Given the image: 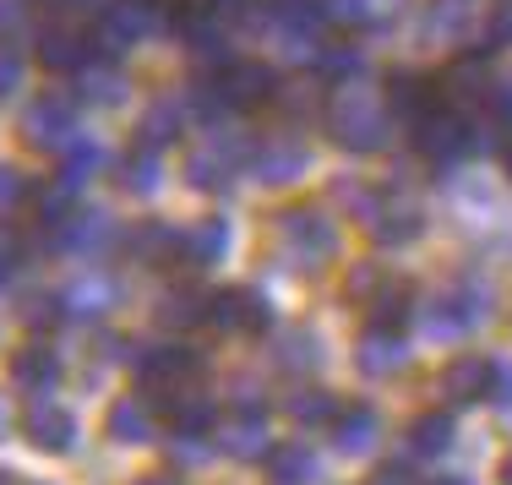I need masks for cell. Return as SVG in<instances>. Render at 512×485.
Here are the masks:
<instances>
[{
  "label": "cell",
  "mask_w": 512,
  "mask_h": 485,
  "mask_svg": "<svg viewBox=\"0 0 512 485\" xmlns=\"http://www.w3.org/2000/svg\"><path fill=\"white\" fill-rule=\"evenodd\" d=\"M28 240L17 235V229H0V284H11L22 268H28Z\"/></svg>",
  "instance_id": "74e56055"
},
{
  "label": "cell",
  "mask_w": 512,
  "mask_h": 485,
  "mask_svg": "<svg viewBox=\"0 0 512 485\" xmlns=\"http://www.w3.org/2000/svg\"><path fill=\"white\" fill-rule=\"evenodd\" d=\"M158 317L169 327H191V322H207V295H191V289H180V295H169L164 306H158Z\"/></svg>",
  "instance_id": "8d00e7d4"
},
{
  "label": "cell",
  "mask_w": 512,
  "mask_h": 485,
  "mask_svg": "<svg viewBox=\"0 0 512 485\" xmlns=\"http://www.w3.org/2000/svg\"><path fill=\"white\" fill-rule=\"evenodd\" d=\"M218 447H224L229 458H267V409L262 404H235L224 420L213 426Z\"/></svg>",
  "instance_id": "30bf717a"
},
{
  "label": "cell",
  "mask_w": 512,
  "mask_h": 485,
  "mask_svg": "<svg viewBox=\"0 0 512 485\" xmlns=\"http://www.w3.org/2000/svg\"><path fill=\"white\" fill-rule=\"evenodd\" d=\"M22 197H28V180L17 169H0V208H17Z\"/></svg>",
  "instance_id": "7bdbcfd3"
},
{
  "label": "cell",
  "mask_w": 512,
  "mask_h": 485,
  "mask_svg": "<svg viewBox=\"0 0 512 485\" xmlns=\"http://www.w3.org/2000/svg\"><path fill=\"white\" fill-rule=\"evenodd\" d=\"M333 447L338 453H349V458H360V453H371L376 447V436H382V420H376V409L371 404H338V415H333Z\"/></svg>",
  "instance_id": "2e32d148"
},
{
  "label": "cell",
  "mask_w": 512,
  "mask_h": 485,
  "mask_svg": "<svg viewBox=\"0 0 512 485\" xmlns=\"http://www.w3.org/2000/svg\"><path fill=\"white\" fill-rule=\"evenodd\" d=\"M22 317L33 327H55V322H66V300L60 295H28L22 300Z\"/></svg>",
  "instance_id": "f35d334b"
},
{
  "label": "cell",
  "mask_w": 512,
  "mask_h": 485,
  "mask_svg": "<svg viewBox=\"0 0 512 485\" xmlns=\"http://www.w3.org/2000/svg\"><path fill=\"white\" fill-rule=\"evenodd\" d=\"M387 120H393V109L382 99H371V88L338 82L333 104H327V137L349 153H376V148H387V131H393Z\"/></svg>",
  "instance_id": "6da1fadb"
},
{
  "label": "cell",
  "mask_w": 512,
  "mask_h": 485,
  "mask_svg": "<svg viewBox=\"0 0 512 485\" xmlns=\"http://www.w3.org/2000/svg\"><path fill=\"white\" fill-rule=\"evenodd\" d=\"M109 436H115L120 447H142V442H153L148 398H120V404H109Z\"/></svg>",
  "instance_id": "d4e9b609"
},
{
  "label": "cell",
  "mask_w": 512,
  "mask_h": 485,
  "mask_svg": "<svg viewBox=\"0 0 512 485\" xmlns=\"http://www.w3.org/2000/svg\"><path fill=\"white\" fill-rule=\"evenodd\" d=\"M502 475H507V485H512V458H507V464H502Z\"/></svg>",
  "instance_id": "f5cc1de1"
},
{
  "label": "cell",
  "mask_w": 512,
  "mask_h": 485,
  "mask_svg": "<svg viewBox=\"0 0 512 485\" xmlns=\"http://www.w3.org/2000/svg\"><path fill=\"white\" fill-rule=\"evenodd\" d=\"M278 240H284V257L295 262L300 273H316L338 251V229L316 208H289L284 218H278Z\"/></svg>",
  "instance_id": "277c9868"
},
{
  "label": "cell",
  "mask_w": 512,
  "mask_h": 485,
  "mask_svg": "<svg viewBox=\"0 0 512 485\" xmlns=\"http://www.w3.org/2000/svg\"><path fill=\"white\" fill-rule=\"evenodd\" d=\"M158 180H164L158 175V148H148V142H137V148L115 164V186L131 191V197H153Z\"/></svg>",
  "instance_id": "cb8c5ba5"
},
{
  "label": "cell",
  "mask_w": 512,
  "mask_h": 485,
  "mask_svg": "<svg viewBox=\"0 0 512 485\" xmlns=\"http://www.w3.org/2000/svg\"><path fill=\"white\" fill-rule=\"evenodd\" d=\"M137 485H175L169 475H148V480H137Z\"/></svg>",
  "instance_id": "c3c4849f"
},
{
  "label": "cell",
  "mask_w": 512,
  "mask_h": 485,
  "mask_svg": "<svg viewBox=\"0 0 512 485\" xmlns=\"http://www.w3.org/2000/svg\"><path fill=\"white\" fill-rule=\"evenodd\" d=\"M202 377V355L186 344H153L137 355V382L148 387L153 404H164V398L186 393V387H197Z\"/></svg>",
  "instance_id": "7a4b0ae2"
},
{
  "label": "cell",
  "mask_w": 512,
  "mask_h": 485,
  "mask_svg": "<svg viewBox=\"0 0 512 485\" xmlns=\"http://www.w3.org/2000/svg\"><path fill=\"white\" fill-rule=\"evenodd\" d=\"M327 6V22L338 28H382L404 11V0H322Z\"/></svg>",
  "instance_id": "603a6c76"
},
{
  "label": "cell",
  "mask_w": 512,
  "mask_h": 485,
  "mask_svg": "<svg viewBox=\"0 0 512 485\" xmlns=\"http://www.w3.org/2000/svg\"><path fill=\"white\" fill-rule=\"evenodd\" d=\"M365 306H371V327H398L404 333L414 317V289L409 284H376Z\"/></svg>",
  "instance_id": "83f0119b"
},
{
  "label": "cell",
  "mask_w": 512,
  "mask_h": 485,
  "mask_svg": "<svg viewBox=\"0 0 512 485\" xmlns=\"http://www.w3.org/2000/svg\"><path fill=\"white\" fill-rule=\"evenodd\" d=\"M431 485H469V480H463V475H436Z\"/></svg>",
  "instance_id": "7dc6e473"
},
{
  "label": "cell",
  "mask_w": 512,
  "mask_h": 485,
  "mask_svg": "<svg viewBox=\"0 0 512 485\" xmlns=\"http://www.w3.org/2000/svg\"><path fill=\"white\" fill-rule=\"evenodd\" d=\"M485 317V300H480V289H447V295H436L431 300V311H425V327H431L436 338H458V333H469L474 322Z\"/></svg>",
  "instance_id": "7c38bea8"
},
{
  "label": "cell",
  "mask_w": 512,
  "mask_h": 485,
  "mask_svg": "<svg viewBox=\"0 0 512 485\" xmlns=\"http://www.w3.org/2000/svg\"><path fill=\"white\" fill-rule=\"evenodd\" d=\"M251 164V148H240V142H224V137H213L207 148H197L186 159V180L197 191H229L235 186V175Z\"/></svg>",
  "instance_id": "ba28073f"
},
{
  "label": "cell",
  "mask_w": 512,
  "mask_h": 485,
  "mask_svg": "<svg viewBox=\"0 0 512 485\" xmlns=\"http://www.w3.org/2000/svg\"><path fill=\"white\" fill-rule=\"evenodd\" d=\"M77 93L88 104H120V99H126V77H120L115 66H93V60H88V66L77 71Z\"/></svg>",
  "instance_id": "d6a6232c"
},
{
  "label": "cell",
  "mask_w": 512,
  "mask_h": 485,
  "mask_svg": "<svg viewBox=\"0 0 512 485\" xmlns=\"http://www.w3.org/2000/svg\"><path fill=\"white\" fill-rule=\"evenodd\" d=\"M153 17H158V0H109V6L99 11L93 44H99V50H109V55H120V50H131V44L148 39Z\"/></svg>",
  "instance_id": "52a82bcc"
},
{
  "label": "cell",
  "mask_w": 512,
  "mask_h": 485,
  "mask_svg": "<svg viewBox=\"0 0 512 485\" xmlns=\"http://www.w3.org/2000/svg\"><path fill=\"white\" fill-rule=\"evenodd\" d=\"M131 251H137L142 262H180V229H169V224H142V229H131Z\"/></svg>",
  "instance_id": "4dcf8cb0"
},
{
  "label": "cell",
  "mask_w": 512,
  "mask_h": 485,
  "mask_svg": "<svg viewBox=\"0 0 512 485\" xmlns=\"http://www.w3.org/2000/svg\"><path fill=\"white\" fill-rule=\"evenodd\" d=\"M306 164H311L306 142H295V137H267L262 148H251V164H246V169L262 180V186H289V180L306 175Z\"/></svg>",
  "instance_id": "8fae6325"
},
{
  "label": "cell",
  "mask_w": 512,
  "mask_h": 485,
  "mask_svg": "<svg viewBox=\"0 0 512 485\" xmlns=\"http://www.w3.org/2000/svg\"><path fill=\"white\" fill-rule=\"evenodd\" d=\"M365 485H420V480H414V469H409V464H382Z\"/></svg>",
  "instance_id": "ee69618b"
},
{
  "label": "cell",
  "mask_w": 512,
  "mask_h": 485,
  "mask_svg": "<svg viewBox=\"0 0 512 485\" xmlns=\"http://www.w3.org/2000/svg\"><path fill=\"white\" fill-rule=\"evenodd\" d=\"M99 169H104V148H99V142L71 137L66 148H60V175H55V180H60L66 191H82L93 175H99Z\"/></svg>",
  "instance_id": "4316f807"
},
{
  "label": "cell",
  "mask_w": 512,
  "mask_h": 485,
  "mask_svg": "<svg viewBox=\"0 0 512 485\" xmlns=\"http://www.w3.org/2000/svg\"><path fill=\"white\" fill-rule=\"evenodd\" d=\"M39 60H44L50 71H66V77H77V71L93 60V33L44 28V33H39Z\"/></svg>",
  "instance_id": "d6986e66"
},
{
  "label": "cell",
  "mask_w": 512,
  "mask_h": 485,
  "mask_svg": "<svg viewBox=\"0 0 512 485\" xmlns=\"http://www.w3.org/2000/svg\"><path fill=\"white\" fill-rule=\"evenodd\" d=\"M0 485H22L17 475H11V469H0Z\"/></svg>",
  "instance_id": "f907efd6"
},
{
  "label": "cell",
  "mask_w": 512,
  "mask_h": 485,
  "mask_svg": "<svg viewBox=\"0 0 512 485\" xmlns=\"http://www.w3.org/2000/svg\"><path fill=\"white\" fill-rule=\"evenodd\" d=\"M469 28V0H436L431 17H425V33L431 39H458Z\"/></svg>",
  "instance_id": "e575fe53"
},
{
  "label": "cell",
  "mask_w": 512,
  "mask_h": 485,
  "mask_svg": "<svg viewBox=\"0 0 512 485\" xmlns=\"http://www.w3.org/2000/svg\"><path fill=\"white\" fill-rule=\"evenodd\" d=\"M207 88L218 93V104L229 109V115H246V109H262L278 99V71L262 66V60H229L218 77H207Z\"/></svg>",
  "instance_id": "5b68a950"
},
{
  "label": "cell",
  "mask_w": 512,
  "mask_h": 485,
  "mask_svg": "<svg viewBox=\"0 0 512 485\" xmlns=\"http://www.w3.org/2000/svg\"><path fill=\"white\" fill-rule=\"evenodd\" d=\"M284 409H289V420H295V426H333L338 398L327 393V387H295Z\"/></svg>",
  "instance_id": "f546056e"
},
{
  "label": "cell",
  "mask_w": 512,
  "mask_h": 485,
  "mask_svg": "<svg viewBox=\"0 0 512 485\" xmlns=\"http://www.w3.org/2000/svg\"><path fill=\"white\" fill-rule=\"evenodd\" d=\"M267 480L273 485H311L316 480V453L300 447V442L267 447Z\"/></svg>",
  "instance_id": "484cf974"
},
{
  "label": "cell",
  "mask_w": 512,
  "mask_h": 485,
  "mask_svg": "<svg viewBox=\"0 0 512 485\" xmlns=\"http://www.w3.org/2000/svg\"><path fill=\"white\" fill-rule=\"evenodd\" d=\"M50 6H66V11H104L109 0H50Z\"/></svg>",
  "instance_id": "f6af8a7d"
},
{
  "label": "cell",
  "mask_w": 512,
  "mask_h": 485,
  "mask_svg": "<svg viewBox=\"0 0 512 485\" xmlns=\"http://www.w3.org/2000/svg\"><path fill=\"white\" fill-rule=\"evenodd\" d=\"M60 300H66V317H104L120 300V289H115V278L93 273V278H77L71 289H60Z\"/></svg>",
  "instance_id": "7402d4cb"
},
{
  "label": "cell",
  "mask_w": 512,
  "mask_h": 485,
  "mask_svg": "<svg viewBox=\"0 0 512 485\" xmlns=\"http://www.w3.org/2000/svg\"><path fill=\"white\" fill-rule=\"evenodd\" d=\"M164 415H169V431H175V436H186V442H202V436L218 426L213 404H207V398L197 393V387H186V393L164 398Z\"/></svg>",
  "instance_id": "ffe728a7"
},
{
  "label": "cell",
  "mask_w": 512,
  "mask_h": 485,
  "mask_svg": "<svg viewBox=\"0 0 512 485\" xmlns=\"http://www.w3.org/2000/svg\"><path fill=\"white\" fill-rule=\"evenodd\" d=\"M22 431H28V442L39 447V453H71V447H77V420H71L60 404H44V398L28 404Z\"/></svg>",
  "instance_id": "4fadbf2b"
},
{
  "label": "cell",
  "mask_w": 512,
  "mask_h": 485,
  "mask_svg": "<svg viewBox=\"0 0 512 485\" xmlns=\"http://www.w3.org/2000/svg\"><path fill=\"white\" fill-rule=\"evenodd\" d=\"M11 436V409H6V398H0V442Z\"/></svg>",
  "instance_id": "bcb514c9"
},
{
  "label": "cell",
  "mask_w": 512,
  "mask_h": 485,
  "mask_svg": "<svg viewBox=\"0 0 512 485\" xmlns=\"http://www.w3.org/2000/svg\"><path fill=\"white\" fill-rule=\"evenodd\" d=\"M207 322L224 327V333H267L273 327V311H267V300L256 295V289H218V295H207Z\"/></svg>",
  "instance_id": "9c48e42d"
},
{
  "label": "cell",
  "mask_w": 512,
  "mask_h": 485,
  "mask_svg": "<svg viewBox=\"0 0 512 485\" xmlns=\"http://www.w3.org/2000/svg\"><path fill=\"white\" fill-rule=\"evenodd\" d=\"M442 393H447V404H485L491 398V360L485 355H458L453 366L442 371Z\"/></svg>",
  "instance_id": "e0dca14e"
},
{
  "label": "cell",
  "mask_w": 512,
  "mask_h": 485,
  "mask_svg": "<svg viewBox=\"0 0 512 485\" xmlns=\"http://www.w3.org/2000/svg\"><path fill=\"white\" fill-rule=\"evenodd\" d=\"M387 109L414 126V120H425L431 109H442V82L414 77V71H398V77H387Z\"/></svg>",
  "instance_id": "5bb4252c"
},
{
  "label": "cell",
  "mask_w": 512,
  "mask_h": 485,
  "mask_svg": "<svg viewBox=\"0 0 512 485\" xmlns=\"http://www.w3.org/2000/svg\"><path fill=\"white\" fill-rule=\"evenodd\" d=\"M11 382H17L22 393L44 398L50 387H60V355L50 344H22L17 355H11Z\"/></svg>",
  "instance_id": "ac0fdd59"
},
{
  "label": "cell",
  "mask_w": 512,
  "mask_h": 485,
  "mask_svg": "<svg viewBox=\"0 0 512 485\" xmlns=\"http://www.w3.org/2000/svg\"><path fill=\"white\" fill-rule=\"evenodd\" d=\"M273 360H278V366H289V371H306V366H316V360H322V349H316L311 333H289V338H278Z\"/></svg>",
  "instance_id": "d590c367"
},
{
  "label": "cell",
  "mask_w": 512,
  "mask_h": 485,
  "mask_svg": "<svg viewBox=\"0 0 512 485\" xmlns=\"http://www.w3.org/2000/svg\"><path fill=\"white\" fill-rule=\"evenodd\" d=\"M186 131V109H180L175 99H158L148 115H142V131H137V142H148V148H169V142Z\"/></svg>",
  "instance_id": "f1b7e54d"
},
{
  "label": "cell",
  "mask_w": 512,
  "mask_h": 485,
  "mask_svg": "<svg viewBox=\"0 0 512 485\" xmlns=\"http://www.w3.org/2000/svg\"><path fill=\"white\" fill-rule=\"evenodd\" d=\"M355 366L365 377H387V371L409 366V338L398 327H365L360 349H355Z\"/></svg>",
  "instance_id": "9a60e30c"
},
{
  "label": "cell",
  "mask_w": 512,
  "mask_h": 485,
  "mask_svg": "<svg viewBox=\"0 0 512 485\" xmlns=\"http://www.w3.org/2000/svg\"><path fill=\"white\" fill-rule=\"evenodd\" d=\"M224 6L235 11V6H246V0H213V11H224Z\"/></svg>",
  "instance_id": "681fc988"
},
{
  "label": "cell",
  "mask_w": 512,
  "mask_h": 485,
  "mask_svg": "<svg viewBox=\"0 0 512 485\" xmlns=\"http://www.w3.org/2000/svg\"><path fill=\"white\" fill-rule=\"evenodd\" d=\"M507 44H512V0H507V6H496V17L485 22V44H480V55L507 50Z\"/></svg>",
  "instance_id": "ab89813d"
},
{
  "label": "cell",
  "mask_w": 512,
  "mask_h": 485,
  "mask_svg": "<svg viewBox=\"0 0 512 485\" xmlns=\"http://www.w3.org/2000/svg\"><path fill=\"white\" fill-rule=\"evenodd\" d=\"M502 164H507V175H512V142H507V153H502Z\"/></svg>",
  "instance_id": "816d5d0a"
},
{
  "label": "cell",
  "mask_w": 512,
  "mask_h": 485,
  "mask_svg": "<svg viewBox=\"0 0 512 485\" xmlns=\"http://www.w3.org/2000/svg\"><path fill=\"white\" fill-rule=\"evenodd\" d=\"M224 251H229V224L224 218H202L197 229H180V262H191V268H213Z\"/></svg>",
  "instance_id": "44dd1931"
},
{
  "label": "cell",
  "mask_w": 512,
  "mask_h": 485,
  "mask_svg": "<svg viewBox=\"0 0 512 485\" xmlns=\"http://www.w3.org/2000/svg\"><path fill=\"white\" fill-rule=\"evenodd\" d=\"M22 137H28V148H39V153H60L71 137H77V104H71L66 93L33 99L28 115H22Z\"/></svg>",
  "instance_id": "8992f818"
},
{
  "label": "cell",
  "mask_w": 512,
  "mask_h": 485,
  "mask_svg": "<svg viewBox=\"0 0 512 485\" xmlns=\"http://www.w3.org/2000/svg\"><path fill=\"white\" fill-rule=\"evenodd\" d=\"M311 60H316V77H327V82H355L360 77V50H355V44L322 39L311 50Z\"/></svg>",
  "instance_id": "1f68e13d"
},
{
  "label": "cell",
  "mask_w": 512,
  "mask_h": 485,
  "mask_svg": "<svg viewBox=\"0 0 512 485\" xmlns=\"http://www.w3.org/2000/svg\"><path fill=\"white\" fill-rule=\"evenodd\" d=\"M491 404L512 409V360H491Z\"/></svg>",
  "instance_id": "b9f144b4"
},
{
  "label": "cell",
  "mask_w": 512,
  "mask_h": 485,
  "mask_svg": "<svg viewBox=\"0 0 512 485\" xmlns=\"http://www.w3.org/2000/svg\"><path fill=\"white\" fill-rule=\"evenodd\" d=\"M414 148H420V159H431L436 169H447V164H458V159H469L474 153V120L463 115V109H431L425 120H414Z\"/></svg>",
  "instance_id": "3957f363"
},
{
  "label": "cell",
  "mask_w": 512,
  "mask_h": 485,
  "mask_svg": "<svg viewBox=\"0 0 512 485\" xmlns=\"http://www.w3.org/2000/svg\"><path fill=\"white\" fill-rule=\"evenodd\" d=\"M409 447L420 458H442L453 447V415H420L409 426Z\"/></svg>",
  "instance_id": "836d02e7"
},
{
  "label": "cell",
  "mask_w": 512,
  "mask_h": 485,
  "mask_svg": "<svg viewBox=\"0 0 512 485\" xmlns=\"http://www.w3.org/2000/svg\"><path fill=\"white\" fill-rule=\"evenodd\" d=\"M22 82V55L11 50V44H0V99H11Z\"/></svg>",
  "instance_id": "60d3db41"
}]
</instances>
